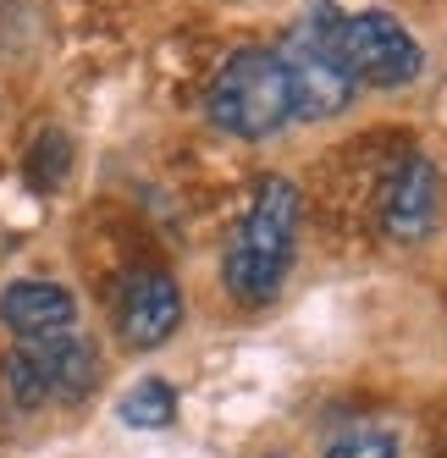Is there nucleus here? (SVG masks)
Returning <instances> with one entry per match:
<instances>
[{
  "label": "nucleus",
  "mask_w": 447,
  "mask_h": 458,
  "mask_svg": "<svg viewBox=\"0 0 447 458\" xmlns=\"http://www.w3.org/2000/svg\"><path fill=\"white\" fill-rule=\"evenodd\" d=\"M293 243H299V188L287 177H260L249 216L238 226L227 259H221V276H227L232 299L243 304L276 299L287 266H293Z\"/></svg>",
  "instance_id": "obj_1"
},
{
  "label": "nucleus",
  "mask_w": 447,
  "mask_h": 458,
  "mask_svg": "<svg viewBox=\"0 0 447 458\" xmlns=\"http://www.w3.org/2000/svg\"><path fill=\"white\" fill-rule=\"evenodd\" d=\"M282 67L293 78V111L321 122L337 116L348 100H354V72H348V55H342V17H332V6H315L293 34L282 39Z\"/></svg>",
  "instance_id": "obj_3"
},
{
  "label": "nucleus",
  "mask_w": 447,
  "mask_h": 458,
  "mask_svg": "<svg viewBox=\"0 0 447 458\" xmlns=\"http://www.w3.org/2000/svg\"><path fill=\"white\" fill-rule=\"evenodd\" d=\"M205 116L232 139H266L293 116V78L276 50H238L210 78Z\"/></svg>",
  "instance_id": "obj_2"
},
{
  "label": "nucleus",
  "mask_w": 447,
  "mask_h": 458,
  "mask_svg": "<svg viewBox=\"0 0 447 458\" xmlns=\"http://www.w3.org/2000/svg\"><path fill=\"white\" fill-rule=\"evenodd\" d=\"M182 320V293L166 271H133L116 293V332L127 348H161Z\"/></svg>",
  "instance_id": "obj_7"
},
{
  "label": "nucleus",
  "mask_w": 447,
  "mask_h": 458,
  "mask_svg": "<svg viewBox=\"0 0 447 458\" xmlns=\"http://www.w3.org/2000/svg\"><path fill=\"white\" fill-rule=\"evenodd\" d=\"M442 221V172L426 155H403L381 182V226L392 243H426Z\"/></svg>",
  "instance_id": "obj_6"
},
{
  "label": "nucleus",
  "mask_w": 447,
  "mask_h": 458,
  "mask_svg": "<svg viewBox=\"0 0 447 458\" xmlns=\"http://www.w3.org/2000/svg\"><path fill=\"white\" fill-rule=\"evenodd\" d=\"M116 414H122V425H133V431H166V425L177 420V392L161 376H149L116 403Z\"/></svg>",
  "instance_id": "obj_9"
},
{
  "label": "nucleus",
  "mask_w": 447,
  "mask_h": 458,
  "mask_svg": "<svg viewBox=\"0 0 447 458\" xmlns=\"http://www.w3.org/2000/svg\"><path fill=\"white\" fill-rule=\"evenodd\" d=\"M61 166H67V139L45 133V139H39V160H34V182H39V188H50V182L61 177Z\"/></svg>",
  "instance_id": "obj_11"
},
{
  "label": "nucleus",
  "mask_w": 447,
  "mask_h": 458,
  "mask_svg": "<svg viewBox=\"0 0 447 458\" xmlns=\"http://www.w3.org/2000/svg\"><path fill=\"white\" fill-rule=\"evenodd\" d=\"M326 458H398V437L387 425H370V420H354L326 442Z\"/></svg>",
  "instance_id": "obj_10"
},
{
  "label": "nucleus",
  "mask_w": 447,
  "mask_h": 458,
  "mask_svg": "<svg viewBox=\"0 0 447 458\" xmlns=\"http://www.w3.org/2000/svg\"><path fill=\"white\" fill-rule=\"evenodd\" d=\"M0 326H12L17 337H50L78 326V304L61 282H12L0 293Z\"/></svg>",
  "instance_id": "obj_8"
},
{
  "label": "nucleus",
  "mask_w": 447,
  "mask_h": 458,
  "mask_svg": "<svg viewBox=\"0 0 447 458\" xmlns=\"http://www.w3.org/2000/svg\"><path fill=\"white\" fill-rule=\"evenodd\" d=\"M100 376V359H94V343L67 326V332L50 337H22L17 353L6 359V381L17 392V403L39 409V403H78L83 392Z\"/></svg>",
  "instance_id": "obj_4"
},
{
  "label": "nucleus",
  "mask_w": 447,
  "mask_h": 458,
  "mask_svg": "<svg viewBox=\"0 0 447 458\" xmlns=\"http://www.w3.org/2000/svg\"><path fill=\"white\" fill-rule=\"evenodd\" d=\"M342 55H348V72L359 83H375V89H403L426 67L420 39H414L392 12L342 17Z\"/></svg>",
  "instance_id": "obj_5"
}]
</instances>
